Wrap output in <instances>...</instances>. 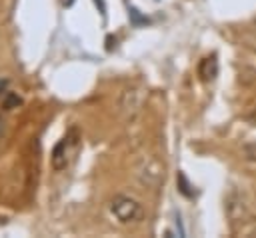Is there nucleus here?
Returning a JSON list of instances; mask_svg holds the SVG:
<instances>
[{"mask_svg": "<svg viewBox=\"0 0 256 238\" xmlns=\"http://www.w3.org/2000/svg\"><path fill=\"white\" fill-rule=\"evenodd\" d=\"M78 150H80V134H78L76 128H72L54 146V150H52V168L54 170H66L72 164V160L76 158Z\"/></svg>", "mask_w": 256, "mask_h": 238, "instance_id": "nucleus-1", "label": "nucleus"}, {"mask_svg": "<svg viewBox=\"0 0 256 238\" xmlns=\"http://www.w3.org/2000/svg\"><path fill=\"white\" fill-rule=\"evenodd\" d=\"M110 210H112V214L118 218V222H122V224H134V222H138V220L144 216L142 206H140L134 198L122 196V194L112 200Z\"/></svg>", "mask_w": 256, "mask_h": 238, "instance_id": "nucleus-2", "label": "nucleus"}, {"mask_svg": "<svg viewBox=\"0 0 256 238\" xmlns=\"http://www.w3.org/2000/svg\"><path fill=\"white\" fill-rule=\"evenodd\" d=\"M226 216H228L232 228H236L238 224H244L250 218V206H248L244 194H240L238 190H232L226 196Z\"/></svg>", "mask_w": 256, "mask_h": 238, "instance_id": "nucleus-3", "label": "nucleus"}, {"mask_svg": "<svg viewBox=\"0 0 256 238\" xmlns=\"http://www.w3.org/2000/svg\"><path fill=\"white\" fill-rule=\"evenodd\" d=\"M198 76H200L202 82H212L218 76V60H216V54L206 56L204 60H200V64H198Z\"/></svg>", "mask_w": 256, "mask_h": 238, "instance_id": "nucleus-4", "label": "nucleus"}, {"mask_svg": "<svg viewBox=\"0 0 256 238\" xmlns=\"http://www.w3.org/2000/svg\"><path fill=\"white\" fill-rule=\"evenodd\" d=\"M176 182H178V190L186 196V198H192L194 196V190H192V184L188 182V178L182 174V172H178V176H176Z\"/></svg>", "mask_w": 256, "mask_h": 238, "instance_id": "nucleus-5", "label": "nucleus"}, {"mask_svg": "<svg viewBox=\"0 0 256 238\" xmlns=\"http://www.w3.org/2000/svg\"><path fill=\"white\" fill-rule=\"evenodd\" d=\"M242 152L250 162H256V142H246L242 146Z\"/></svg>", "mask_w": 256, "mask_h": 238, "instance_id": "nucleus-6", "label": "nucleus"}, {"mask_svg": "<svg viewBox=\"0 0 256 238\" xmlns=\"http://www.w3.org/2000/svg\"><path fill=\"white\" fill-rule=\"evenodd\" d=\"M2 130H4V122L0 120V136H2Z\"/></svg>", "mask_w": 256, "mask_h": 238, "instance_id": "nucleus-7", "label": "nucleus"}, {"mask_svg": "<svg viewBox=\"0 0 256 238\" xmlns=\"http://www.w3.org/2000/svg\"><path fill=\"white\" fill-rule=\"evenodd\" d=\"M4 86H6V82H4V80H2V82H0V92H2V90H4Z\"/></svg>", "mask_w": 256, "mask_h": 238, "instance_id": "nucleus-8", "label": "nucleus"}]
</instances>
